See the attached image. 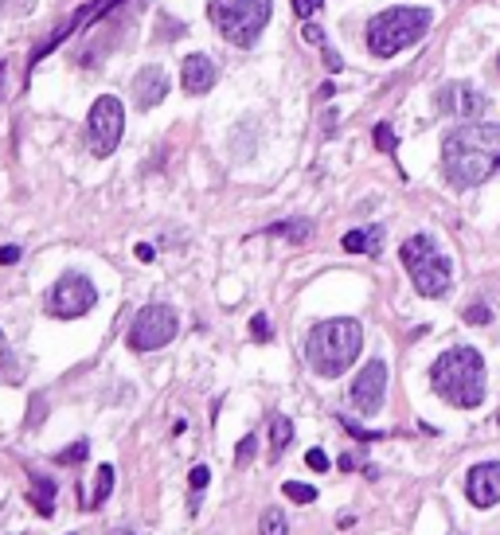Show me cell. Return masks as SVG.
<instances>
[{
    "label": "cell",
    "instance_id": "obj_32",
    "mask_svg": "<svg viewBox=\"0 0 500 535\" xmlns=\"http://www.w3.org/2000/svg\"><path fill=\"white\" fill-rule=\"evenodd\" d=\"M20 262V246H0V266Z\"/></svg>",
    "mask_w": 500,
    "mask_h": 535
},
{
    "label": "cell",
    "instance_id": "obj_19",
    "mask_svg": "<svg viewBox=\"0 0 500 535\" xmlns=\"http://www.w3.org/2000/svg\"><path fill=\"white\" fill-rule=\"evenodd\" d=\"M290 442H293V422L286 419V414H274V419H270V453H274V458H282Z\"/></svg>",
    "mask_w": 500,
    "mask_h": 535
},
{
    "label": "cell",
    "instance_id": "obj_35",
    "mask_svg": "<svg viewBox=\"0 0 500 535\" xmlns=\"http://www.w3.org/2000/svg\"><path fill=\"white\" fill-rule=\"evenodd\" d=\"M0 78H4V63H0Z\"/></svg>",
    "mask_w": 500,
    "mask_h": 535
},
{
    "label": "cell",
    "instance_id": "obj_10",
    "mask_svg": "<svg viewBox=\"0 0 500 535\" xmlns=\"http://www.w3.org/2000/svg\"><path fill=\"white\" fill-rule=\"evenodd\" d=\"M434 102H438V114L457 117V122H477L488 106V94L477 91V86L465 83V78H454V83H446L442 91L434 94Z\"/></svg>",
    "mask_w": 500,
    "mask_h": 535
},
{
    "label": "cell",
    "instance_id": "obj_24",
    "mask_svg": "<svg viewBox=\"0 0 500 535\" xmlns=\"http://www.w3.org/2000/svg\"><path fill=\"white\" fill-rule=\"evenodd\" d=\"M250 336H254V340H274V324H270L266 313L250 316Z\"/></svg>",
    "mask_w": 500,
    "mask_h": 535
},
{
    "label": "cell",
    "instance_id": "obj_36",
    "mask_svg": "<svg viewBox=\"0 0 500 535\" xmlns=\"http://www.w3.org/2000/svg\"><path fill=\"white\" fill-rule=\"evenodd\" d=\"M496 71H500V59H496Z\"/></svg>",
    "mask_w": 500,
    "mask_h": 535
},
{
    "label": "cell",
    "instance_id": "obj_1",
    "mask_svg": "<svg viewBox=\"0 0 500 535\" xmlns=\"http://www.w3.org/2000/svg\"><path fill=\"white\" fill-rule=\"evenodd\" d=\"M500 168V125L465 122L442 141V172L454 188H477Z\"/></svg>",
    "mask_w": 500,
    "mask_h": 535
},
{
    "label": "cell",
    "instance_id": "obj_13",
    "mask_svg": "<svg viewBox=\"0 0 500 535\" xmlns=\"http://www.w3.org/2000/svg\"><path fill=\"white\" fill-rule=\"evenodd\" d=\"M164 94H169V75H164V67H141L137 78H133L137 110H153V106H161Z\"/></svg>",
    "mask_w": 500,
    "mask_h": 535
},
{
    "label": "cell",
    "instance_id": "obj_15",
    "mask_svg": "<svg viewBox=\"0 0 500 535\" xmlns=\"http://www.w3.org/2000/svg\"><path fill=\"white\" fill-rule=\"evenodd\" d=\"M348 254H368V259H379L384 254V227H360V231H348L340 239Z\"/></svg>",
    "mask_w": 500,
    "mask_h": 535
},
{
    "label": "cell",
    "instance_id": "obj_12",
    "mask_svg": "<svg viewBox=\"0 0 500 535\" xmlns=\"http://www.w3.org/2000/svg\"><path fill=\"white\" fill-rule=\"evenodd\" d=\"M465 492L473 500V508H493L500 504V461H481L469 469Z\"/></svg>",
    "mask_w": 500,
    "mask_h": 535
},
{
    "label": "cell",
    "instance_id": "obj_33",
    "mask_svg": "<svg viewBox=\"0 0 500 535\" xmlns=\"http://www.w3.org/2000/svg\"><path fill=\"white\" fill-rule=\"evenodd\" d=\"M325 67H329V71H340V67H345V59L332 52V47H325Z\"/></svg>",
    "mask_w": 500,
    "mask_h": 535
},
{
    "label": "cell",
    "instance_id": "obj_2",
    "mask_svg": "<svg viewBox=\"0 0 500 535\" xmlns=\"http://www.w3.org/2000/svg\"><path fill=\"white\" fill-rule=\"evenodd\" d=\"M430 387L442 395L446 403L473 411L485 403L488 379H485V355L469 344H454L430 363Z\"/></svg>",
    "mask_w": 500,
    "mask_h": 535
},
{
    "label": "cell",
    "instance_id": "obj_16",
    "mask_svg": "<svg viewBox=\"0 0 500 535\" xmlns=\"http://www.w3.org/2000/svg\"><path fill=\"white\" fill-rule=\"evenodd\" d=\"M28 481H32V489H28V504H32L39 516L52 520L55 516V481L44 477L39 469H28Z\"/></svg>",
    "mask_w": 500,
    "mask_h": 535
},
{
    "label": "cell",
    "instance_id": "obj_38",
    "mask_svg": "<svg viewBox=\"0 0 500 535\" xmlns=\"http://www.w3.org/2000/svg\"><path fill=\"white\" fill-rule=\"evenodd\" d=\"M496 422H500V414H496Z\"/></svg>",
    "mask_w": 500,
    "mask_h": 535
},
{
    "label": "cell",
    "instance_id": "obj_37",
    "mask_svg": "<svg viewBox=\"0 0 500 535\" xmlns=\"http://www.w3.org/2000/svg\"><path fill=\"white\" fill-rule=\"evenodd\" d=\"M122 535H130V531H122Z\"/></svg>",
    "mask_w": 500,
    "mask_h": 535
},
{
    "label": "cell",
    "instance_id": "obj_22",
    "mask_svg": "<svg viewBox=\"0 0 500 535\" xmlns=\"http://www.w3.org/2000/svg\"><path fill=\"white\" fill-rule=\"evenodd\" d=\"M282 492H286L293 504H313V500H317V489H313V484H298V481H286V484H282Z\"/></svg>",
    "mask_w": 500,
    "mask_h": 535
},
{
    "label": "cell",
    "instance_id": "obj_34",
    "mask_svg": "<svg viewBox=\"0 0 500 535\" xmlns=\"http://www.w3.org/2000/svg\"><path fill=\"white\" fill-rule=\"evenodd\" d=\"M133 254H137L141 262H153V259H156V251H153L149 243H137V251H133Z\"/></svg>",
    "mask_w": 500,
    "mask_h": 535
},
{
    "label": "cell",
    "instance_id": "obj_27",
    "mask_svg": "<svg viewBox=\"0 0 500 535\" xmlns=\"http://www.w3.org/2000/svg\"><path fill=\"white\" fill-rule=\"evenodd\" d=\"M465 321H469V324H488V321H493V309H488V305H469V309H465Z\"/></svg>",
    "mask_w": 500,
    "mask_h": 535
},
{
    "label": "cell",
    "instance_id": "obj_18",
    "mask_svg": "<svg viewBox=\"0 0 500 535\" xmlns=\"http://www.w3.org/2000/svg\"><path fill=\"white\" fill-rule=\"evenodd\" d=\"M114 492V465H98V477H94V492L83 500V508L86 512H94V508H102L106 497Z\"/></svg>",
    "mask_w": 500,
    "mask_h": 535
},
{
    "label": "cell",
    "instance_id": "obj_17",
    "mask_svg": "<svg viewBox=\"0 0 500 535\" xmlns=\"http://www.w3.org/2000/svg\"><path fill=\"white\" fill-rule=\"evenodd\" d=\"M266 235H274V239H290L293 246H298V243H309L313 239V223L309 220H286V223L266 227Z\"/></svg>",
    "mask_w": 500,
    "mask_h": 535
},
{
    "label": "cell",
    "instance_id": "obj_11",
    "mask_svg": "<svg viewBox=\"0 0 500 535\" xmlns=\"http://www.w3.org/2000/svg\"><path fill=\"white\" fill-rule=\"evenodd\" d=\"M384 395H387V363L384 360H368L364 368L356 371V379H352L348 399H352V406H356L360 414H379Z\"/></svg>",
    "mask_w": 500,
    "mask_h": 535
},
{
    "label": "cell",
    "instance_id": "obj_20",
    "mask_svg": "<svg viewBox=\"0 0 500 535\" xmlns=\"http://www.w3.org/2000/svg\"><path fill=\"white\" fill-rule=\"evenodd\" d=\"M258 531L262 535H290L286 512H282V508H266V512H262V520H258Z\"/></svg>",
    "mask_w": 500,
    "mask_h": 535
},
{
    "label": "cell",
    "instance_id": "obj_8",
    "mask_svg": "<svg viewBox=\"0 0 500 535\" xmlns=\"http://www.w3.org/2000/svg\"><path fill=\"white\" fill-rule=\"evenodd\" d=\"M176 329H180L176 309H169V305H145V309L133 316L125 340H130V352H156L172 340Z\"/></svg>",
    "mask_w": 500,
    "mask_h": 535
},
{
    "label": "cell",
    "instance_id": "obj_3",
    "mask_svg": "<svg viewBox=\"0 0 500 535\" xmlns=\"http://www.w3.org/2000/svg\"><path fill=\"white\" fill-rule=\"evenodd\" d=\"M360 348H364V329L352 316H332V321L313 324L309 340H306V360L309 368L325 379H337L345 375L352 363L360 360Z\"/></svg>",
    "mask_w": 500,
    "mask_h": 535
},
{
    "label": "cell",
    "instance_id": "obj_30",
    "mask_svg": "<svg viewBox=\"0 0 500 535\" xmlns=\"http://www.w3.org/2000/svg\"><path fill=\"white\" fill-rule=\"evenodd\" d=\"M208 481H211V473H208V465H195V469H192V477H188V484H192V492H200V489H208Z\"/></svg>",
    "mask_w": 500,
    "mask_h": 535
},
{
    "label": "cell",
    "instance_id": "obj_28",
    "mask_svg": "<svg viewBox=\"0 0 500 535\" xmlns=\"http://www.w3.org/2000/svg\"><path fill=\"white\" fill-rule=\"evenodd\" d=\"M12 368H16V355H12V348H8L4 332H0V375H8Z\"/></svg>",
    "mask_w": 500,
    "mask_h": 535
},
{
    "label": "cell",
    "instance_id": "obj_29",
    "mask_svg": "<svg viewBox=\"0 0 500 535\" xmlns=\"http://www.w3.org/2000/svg\"><path fill=\"white\" fill-rule=\"evenodd\" d=\"M306 465L313 473H329V458H325V450H309L306 453Z\"/></svg>",
    "mask_w": 500,
    "mask_h": 535
},
{
    "label": "cell",
    "instance_id": "obj_4",
    "mask_svg": "<svg viewBox=\"0 0 500 535\" xmlns=\"http://www.w3.org/2000/svg\"><path fill=\"white\" fill-rule=\"evenodd\" d=\"M430 8H410V4H399V8H384L368 20V47L371 55L379 59H391V55H403L407 47H415L418 39L426 36L430 28Z\"/></svg>",
    "mask_w": 500,
    "mask_h": 535
},
{
    "label": "cell",
    "instance_id": "obj_6",
    "mask_svg": "<svg viewBox=\"0 0 500 535\" xmlns=\"http://www.w3.org/2000/svg\"><path fill=\"white\" fill-rule=\"evenodd\" d=\"M274 12V0H215L211 4V24L227 44L234 47H254L258 36L266 32Z\"/></svg>",
    "mask_w": 500,
    "mask_h": 535
},
{
    "label": "cell",
    "instance_id": "obj_25",
    "mask_svg": "<svg viewBox=\"0 0 500 535\" xmlns=\"http://www.w3.org/2000/svg\"><path fill=\"white\" fill-rule=\"evenodd\" d=\"M254 450H258V438H254V434H247V438L234 445V465H250Z\"/></svg>",
    "mask_w": 500,
    "mask_h": 535
},
{
    "label": "cell",
    "instance_id": "obj_5",
    "mask_svg": "<svg viewBox=\"0 0 500 535\" xmlns=\"http://www.w3.org/2000/svg\"><path fill=\"white\" fill-rule=\"evenodd\" d=\"M399 259H403L410 282H415V290L423 297H442L449 290V282H454V266H449V259L438 251V243L430 235H410L399 246Z\"/></svg>",
    "mask_w": 500,
    "mask_h": 535
},
{
    "label": "cell",
    "instance_id": "obj_23",
    "mask_svg": "<svg viewBox=\"0 0 500 535\" xmlns=\"http://www.w3.org/2000/svg\"><path fill=\"white\" fill-rule=\"evenodd\" d=\"M395 145H399L395 130H391L387 122H379V125H376V148H379V153H395Z\"/></svg>",
    "mask_w": 500,
    "mask_h": 535
},
{
    "label": "cell",
    "instance_id": "obj_7",
    "mask_svg": "<svg viewBox=\"0 0 500 535\" xmlns=\"http://www.w3.org/2000/svg\"><path fill=\"white\" fill-rule=\"evenodd\" d=\"M122 133H125V106L117 102L114 94H102L94 98L91 114H86V148L106 161L117 145H122Z\"/></svg>",
    "mask_w": 500,
    "mask_h": 535
},
{
    "label": "cell",
    "instance_id": "obj_31",
    "mask_svg": "<svg viewBox=\"0 0 500 535\" xmlns=\"http://www.w3.org/2000/svg\"><path fill=\"white\" fill-rule=\"evenodd\" d=\"M306 39H309L313 47H325V32H321L317 24H306Z\"/></svg>",
    "mask_w": 500,
    "mask_h": 535
},
{
    "label": "cell",
    "instance_id": "obj_26",
    "mask_svg": "<svg viewBox=\"0 0 500 535\" xmlns=\"http://www.w3.org/2000/svg\"><path fill=\"white\" fill-rule=\"evenodd\" d=\"M321 8H325V0H293V16L298 20H313Z\"/></svg>",
    "mask_w": 500,
    "mask_h": 535
},
{
    "label": "cell",
    "instance_id": "obj_9",
    "mask_svg": "<svg viewBox=\"0 0 500 535\" xmlns=\"http://www.w3.org/2000/svg\"><path fill=\"white\" fill-rule=\"evenodd\" d=\"M98 305V290L86 274H63L47 293V313L59 316V321H75V316H86Z\"/></svg>",
    "mask_w": 500,
    "mask_h": 535
},
{
    "label": "cell",
    "instance_id": "obj_21",
    "mask_svg": "<svg viewBox=\"0 0 500 535\" xmlns=\"http://www.w3.org/2000/svg\"><path fill=\"white\" fill-rule=\"evenodd\" d=\"M86 458H91V442L78 438V442L67 445V450H59V453H55V465H83Z\"/></svg>",
    "mask_w": 500,
    "mask_h": 535
},
{
    "label": "cell",
    "instance_id": "obj_14",
    "mask_svg": "<svg viewBox=\"0 0 500 535\" xmlns=\"http://www.w3.org/2000/svg\"><path fill=\"white\" fill-rule=\"evenodd\" d=\"M215 78H219V71H215V63L203 52H195L184 59V67H180V83H184V94H192V98H200V94H208L211 86H215Z\"/></svg>",
    "mask_w": 500,
    "mask_h": 535
}]
</instances>
